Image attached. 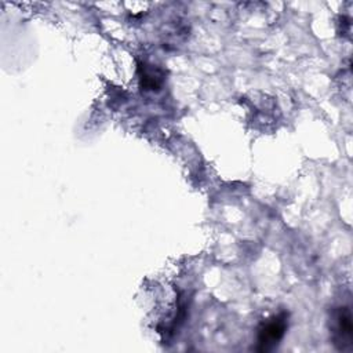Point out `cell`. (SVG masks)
Returning <instances> with one entry per match:
<instances>
[{"instance_id": "6da1fadb", "label": "cell", "mask_w": 353, "mask_h": 353, "mask_svg": "<svg viewBox=\"0 0 353 353\" xmlns=\"http://www.w3.org/2000/svg\"><path fill=\"white\" fill-rule=\"evenodd\" d=\"M288 328V313L281 312L269 317L258 328L256 352H270L279 346Z\"/></svg>"}, {"instance_id": "7a4b0ae2", "label": "cell", "mask_w": 353, "mask_h": 353, "mask_svg": "<svg viewBox=\"0 0 353 353\" xmlns=\"http://www.w3.org/2000/svg\"><path fill=\"white\" fill-rule=\"evenodd\" d=\"M332 339L335 346L339 350H350L352 349V338H353V324H352V313L347 306L338 307L332 317Z\"/></svg>"}]
</instances>
